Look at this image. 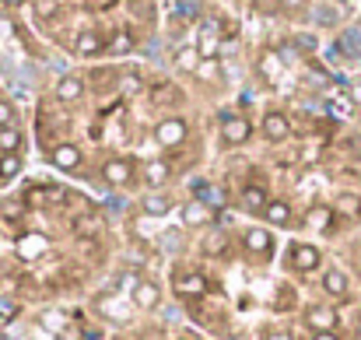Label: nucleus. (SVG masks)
I'll list each match as a JSON object with an SVG mask.
<instances>
[{
    "label": "nucleus",
    "mask_w": 361,
    "mask_h": 340,
    "mask_svg": "<svg viewBox=\"0 0 361 340\" xmlns=\"http://www.w3.org/2000/svg\"><path fill=\"white\" fill-rule=\"evenodd\" d=\"M186 120H179V116H165L158 127H155V141H158V148H165V151H176V148H183L186 144Z\"/></svg>",
    "instance_id": "1"
},
{
    "label": "nucleus",
    "mask_w": 361,
    "mask_h": 340,
    "mask_svg": "<svg viewBox=\"0 0 361 340\" xmlns=\"http://www.w3.org/2000/svg\"><path fill=\"white\" fill-rule=\"evenodd\" d=\"M249 137H253V123L246 116H239V113H225L221 116V141L228 148H242Z\"/></svg>",
    "instance_id": "2"
},
{
    "label": "nucleus",
    "mask_w": 361,
    "mask_h": 340,
    "mask_svg": "<svg viewBox=\"0 0 361 340\" xmlns=\"http://www.w3.org/2000/svg\"><path fill=\"white\" fill-rule=\"evenodd\" d=\"M260 130H263V137H267L270 144H281V141H288V137H291V120H288L281 109H267V113H263Z\"/></svg>",
    "instance_id": "3"
},
{
    "label": "nucleus",
    "mask_w": 361,
    "mask_h": 340,
    "mask_svg": "<svg viewBox=\"0 0 361 340\" xmlns=\"http://www.w3.org/2000/svg\"><path fill=\"white\" fill-rule=\"evenodd\" d=\"M50 162H53V169H60V172H78L81 169V162H85V155H81V148L78 144H57L53 151H50Z\"/></svg>",
    "instance_id": "4"
},
{
    "label": "nucleus",
    "mask_w": 361,
    "mask_h": 340,
    "mask_svg": "<svg viewBox=\"0 0 361 340\" xmlns=\"http://www.w3.org/2000/svg\"><path fill=\"white\" fill-rule=\"evenodd\" d=\"M319 263H323V253L316 246H309V242H295L291 246V267L298 274H312V270H319Z\"/></svg>",
    "instance_id": "5"
},
{
    "label": "nucleus",
    "mask_w": 361,
    "mask_h": 340,
    "mask_svg": "<svg viewBox=\"0 0 361 340\" xmlns=\"http://www.w3.org/2000/svg\"><path fill=\"white\" fill-rule=\"evenodd\" d=\"M179 218H183V225H186V228H207V225H211V218H214V211H211L200 197H193V200H186V204H183Z\"/></svg>",
    "instance_id": "6"
},
{
    "label": "nucleus",
    "mask_w": 361,
    "mask_h": 340,
    "mask_svg": "<svg viewBox=\"0 0 361 340\" xmlns=\"http://www.w3.org/2000/svg\"><path fill=\"white\" fill-rule=\"evenodd\" d=\"M134 305L137 309H144V312H151V309H158L162 305V288L151 281V277H141L137 284H134Z\"/></svg>",
    "instance_id": "7"
},
{
    "label": "nucleus",
    "mask_w": 361,
    "mask_h": 340,
    "mask_svg": "<svg viewBox=\"0 0 361 340\" xmlns=\"http://www.w3.org/2000/svg\"><path fill=\"white\" fill-rule=\"evenodd\" d=\"M46 253H50V239H46L43 232H25V235L18 239V256H22V260L32 263V260H43Z\"/></svg>",
    "instance_id": "8"
},
{
    "label": "nucleus",
    "mask_w": 361,
    "mask_h": 340,
    "mask_svg": "<svg viewBox=\"0 0 361 340\" xmlns=\"http://www.w3.org/2000/svg\"><path fill=\"white\" fill-rule=\"evenodd\" d=\"M305 326H309L312 333L333 330V326H337V309H333V305H309V309H305Z\"/></svg>",
    "instance_id": "9"
},
{
    "label": "nucleus",
    "mask_w": 361,
    "mask_h": 340,
    "mask_svg": "<svg viewBox=\"0 0 361 340\" xmlns=\"http://www.w3.org/2000/svg\"><path fill=\"white\" fill-rule=\"evenodd\" d=\"M242 249H246L249 256H267V253L274 249V235H270L267 228H246V232H242Z\"/></svg>",
    "instance_id": "10"
},
{
    "label": "nucleus",
    "mask_w": 361,
    "mask_h": 340,
    "mask_svg": "<svg viewBox=\"0 0 361 340\" xmlns=\"http://www.w3.org/2000/svg\"><path fill=\"white\" fill-rule=\"evenodd\" d=\"M102 179H106L109 186H127V183L134 179V162H127V158H109V162L102 165Z\"/></svg>",
    "instance_id": "11"
},
{
    "label": "nucleus",
    "mask_w": 361,
    "mask_h": 340,
    "mask_svg": "<svg viewBox=\"0 0 361 340\" xmlns=\"http://www.w3.org/2000/svg\"><path fill=\"white\" fill-rule=\"evenodd\" d=\"M172 288H176V295H183V298H200V295L207 291V281H204V274H197V270H183V274L172 281Z\"/></svg>",
    "instance_id": "12"
},
{
    "label": "nucleus",
    "mask_w": 361,
    "mask_h": 340,
    "mask_svg": "<svg viewBox=\"0 0 361 340\" xmlns=\"http://www.w3.org/2000/svg\"><path fill=\"white\" fill-rule=\"evenodd\" d=\"M263 221H270V225H277V228L291 225V204L281 200V197H270V204L263 207Z\"/></svg>",
    "instance_id": "13"
},
{
    "label": "nucleus",
    "mask_w": 361,
    "mask_h": 340,
    "mask_svg": "<svg viewBox=\"0 0 361 340\" xmlns=\"http://www.w3.org/2000/svg\"><path fill=\"white\" fill-rule=\"evenodd\" d=\"M53 92H57V99H60V102H78V99L85 95V81H81L78 74H67V78H60V81H57V88H53Z\"/></svg>",
    "instance_id": "14"
},
{
    "label": "nucleus",
    "mask_w": 361,
    "mask_h": 340,
    "mask_svg": "<svg viewBox=\"0 0 361 340\" xmlns=\"http://www.w3.org/2000/svg\"><path fill=\"white\" fill-rule=\"evenodd\" d=\"M333 218H337V211H333L330 204H316V207L305 214V225H309L312 232H330Z\"/></svg>",
    "instance_id": "15"
},
{
    "label": "nucleus",
    "mask_w": 361,
    "mask_h": 340,
    "mask_svg": "<svg viewBox=\"0 0 361 340\" xmlns=\"http://www.w3.org/2000/svg\"><path fill=\"white\" fill-rule=\"evenodd\" d=\"M74 53L78 57H99V53H106V43H102L99 32H81L74 39Z\"/></svg>",
    "instance_id": "16"
},
{
    "label": "nucleus",
    "mask_w": 361,
    "mask_h": 340,
    "mask_svg": "<svg viewBox=\"0 0 361 340\" xmlns=\"http://www.w3.org/2000/svg\"><path fill=\"white\" fill-rule=\"evenodd\" d=\"M242 204H246V211H253V214H263V207L270 204V193H267V186H260V183L246 186V190H242Z\"/></svg>",
    "instance_id": "17"
},
{
    "label": "nucleus",
    "mask_w": 361,
    "mask_h": 340,
    "mask_svg": "<svg viewBox=\"0 0 361 340\" xmlns=\"http://www.w3.org/2000/svg\"><path fill=\"white\" fill-rule=\"evenodd\" d=\"M197 50H200V57H204V60H218V50H221V39H218V29H214V25H207V29H200V39H197Z\"/></svg>",
    "instance_id": "18"
},
{
    "label": "nucleus",
    "mask_w": 361,
    "mask_h": 340,
    "mask_svg": "<svg viewBox=\"0 0 361 340\" xmlns=\"http://www.w3.org/2000/svg\"><path fill=\"white\" fill-rule=\"evenodd\" d=\"M169 176H172V169H169L162 158L144 162V183H148V186H155V190H158V186H165V183H169Z\"/></svg>",
    "instance_id": "19"
},
{
    "label": "nucleus",
    "mask_w": 361,
    "mask_h": 340,
    "mask_svg": "<svg viewBox=\"0 0 361 340\" xmlns=\"http://www.w3.org/2000/svg\"><path fill=\"white\" fill-rule=\"evenodd\" d=\"M347 288H351V281H347V274H344V270H326V274H323V291H326V295L344 298V295H347Z\"/></svg>",
    "instance_id": "20"
},
{
    "label": "nucleus",
    "mask_w": 361,
    "mask_h": 340,
    "mask_svg": "<svg viewBox=\"0 0 361 340\" xmlns=\"http://www.w3.org/2000/svg\"><path fill=\"white\" fill-rule=\"evenodd\" d=\"M197 193H200V200L211 207V211H221V207H228V193L221 190V186H211V183H200L197 186Z\"/></svg>",
    "instance_id": "21"
},
{
    "label": "nucleus",
    "mask_w": 361,
    "mask_h": 340,
    "mask_svg": "<svg viewBox=\"0 0 361 340\" xmlns=\"http://www.w3.org/2000/svg\"><path fill=\"white\" fill-rule=\"evenodd\" d=\"M141 207H144V214H151V218H162V214H169V211H172V200H169L165 193H144Z\"/></svg>",
    "instance_id": "22"
},
{
    "label": "nucleus",
    "mask_w": 361,
    "mask_h": 340,
    "mask_svg": "<svg viewBox=\"0 0 361 340\" xmlns=\"http://www.w3.org/2000/svg\"><path fill=\"white\" fill-rule=\"evenodd\" d=\"M200 50L197 46H183L179 53H176V67L183 71V74H197V67H200Z\"/></svg>",
    "instance_id": "23"
},
{
    "label": "nucleus",
    "mask_w": 361,
    "mask_h": 340,
    "mask_svg": "<svg viewBox=\"0 0 361 340\" xmlns=\"http://www.w3.org/2000/svg\"><path fill=\"white\" fill-rule=\"evenodd\" d=\"M22 172V158L18 151H0V183H11Z\"/></svg>",
    "instance_id": "24"
},
{
    "label": "nucleus",
    "mask_w": 361,
    "mask_h": 340,
    "mask_svg": "<svg viewBox=\"0 0 361 340\" xmlns=\"http://www.w3.org/2000/svg\"><path fill=\"white\" fill-rule=\"evenodd\" d=\"M333 211L344 214V218H358V214H361V197H358V193H344V197L337 200Z\"/></svg>",
    "instance_id": "25"
},
{
    "label": "nucleus",
    "mask_w": 361,
    "mask_h": 340,
    "mask_svg": "<svg viewBox=\"0 0 361 340\" xmlns=\"http://www.w3.org/2000/svg\"><path fill=\"white\" fill-rule=\"evenodd\" d=\"M106 50H109V53H116V57H123V53H130V50H134V36L123 29V32H116V36L109 39V46H106Z\"/></svg>",
    "instance_id": "26"
},
{
    "label": "nucleus",
    "mask_w": 361,
    "mask_h": 340,
    "mask_svg": "<svg viewBox=\"0 0 361 340\" xmlns=\"http://www.w3.org/2000/svg\"><path fill=\"white\" fill-rule=\"evenodd\" d=\"M25 214V200H4V204H0V218H4V221H18Z\"/></svg>",
    "instance_id": "27"
},
{
    "label": "nucleus",
    "mask_w": 361,
    "mask_h": 340,
    "mask_svg": "<svg viewBox=\"0 0 361 340\" xmlns=\"http://www.w3.org/2000/svg\"><path fill=\"white\" fill-rule=\"evenodd\" d=\"M277 71H281L277 53H263V57H260V74H263L267 81H274V78H277Z\"/></svg>",
    "instance_id": "28"
},
{
    "label": "nucleus",
    "mask_w": 361,
    "mask_h": 340,
    "mask_svg": "<svg viewBox=\"0 0 361 340\" xmlns=\"http://www.w3.org/2000/svg\"><path fill=\"white\" fill-rule=\"evenodd\" d=\"M197 78H200V81H218V78H221V64H218V60H200Z\"/></svg>",
    "instance_id": "29"
},
{
    "label": "nucleus",
    "mask_w": 361,
    "mask_h": 340,
    "mask_svg": "<svg viewBox=\"0 0 361 340\" xmlns=\"http://www.w3.org/2000/svg\"><path fill=\"white\" fill-rule=\"evenodd\" d=\"M18 123V113H15V106L8 102V99H0V130H11Z\"/></svg>",
    "instance_id": "30"
},
{
    "label": "nucleus",
    "mask_w": 361,
    "mask_h": 340,
    "mask_svg": "<svg viewBox=\"0 0 361 340\" xmlns=\"http://www.w3.org/2000/svg\"><path fill=\"white\" fill-rule=\"evenodd\" d=\"M18 141H22L18 127H11V130H0V151H18Z\"/></svg>",
    "instance_id": "31"
},
{
    "label": "nucleus",
    "mask_w": 361,
    "mask_h": 340,
    "mask_svg": "<svg viewBox=\"0 0 361 340\" xmlns=\"http://www.w3.org/2000/svg\"><path fill=\"white\" fill-rule=\"evenodd\" d=\"M64 200H67V190H43V197H36V204H43V207H57Z\"/></svg>",
    "instance_id": "32"
},
{
    "label": "nucleus",
    "mask_w": 361,
    "mask_h": 340,
    "mask_svg": "<svg viewBox=\"0 0 361 340\" xmlns=\"http://www.w3.org/2000/svg\"><path fill=\"white\" fill-rule=\"evenodd\" d=\"M60 11V0H39V4H36V15L39 18H53Z\"/></svg>",
    "instance_id": "33"
},
{
    "label": "nucleus",
    "mask_w": 361,
    "mask_h": 340,
    "mask_svg": "<svg viewBox=\"0 0 361 340\" xmlns=\"http://www.w3.org/2000/svg\"><path fill=\"white\" fill-rule=\"evenodd\" d=\"M78 235H85V232H99V218H78Z\"/></svg>",
    "instance_id": "34"
},
{
    "label": "nucleus",
    "mask_w": 361,
    "mask_h": 340,
    "mask_svg": "<svg viewBox=\"0 0 361 340\" xmlns=\"http://www.w3.org/2000/svg\"><path fill=\"white\" fill-rule=\"evenodd\" d=\"M267 340H295V333H288V330H270Z\"/></svg>",
    "instance_id": "35"
},
{
    "label": "nucleus",
    "mask_w": 361,
    "mask_h": 340,
    "mask_svg": "<svg viewBox=\"0 0 361 340\" xmlns=\"http://www.w3.org/2000/svg\"><path fill=\"white\" fill-rule=\"evenodd\" d=\"M113 4H116V0H88L92 11H106V8H113Z\"/></svg>",
    "instance_id": "36"
},
{
    "label": "nucleus",
    "mask_w": 361,
    "mask_h": 340,
    "mask_svg": "<svg viewBox=\"0 0 361 340\" xmlns=\"http://www.w3.org/2000/svg\"><path fill=\"white\" fill-rule=\"evenodd\" d=\"M281 8H284V11H302L305 0H281Z\"/></svg>",
    "instance_id": "37"
},
{
    "label": "nucleus",
    "mask_w": 361,
    "mask_h": 340,
    "mask_svg": "<svg viewBox=\"0 0 361 340\" xmlns=\"http://www.w3.org/2000/svg\"><path fill=\"white\" fill-rule=\"evenodd\" d=\"M309 340H340V337H337V333H333V330H326V333H312V337H309Z\"/></svg>",
    "instance_id": "38"
},
{
    "label": "nucleus",
    "mask_w": 361,
    "mask_h": 340,
    "mask_svg": "<svg viewBox=\"0 0 361 340\" xmlns=\"http://www.w3.org/2000/svg\"><path fill=\"white\" fill-rule=\"evenodd\" d=\"M351 102L361 106V85H351Z\"/></svg>",
    "instance_id": "39"
},
{
    "label": "nucleus",
    "mask_w": 361,
    "mask_h": 340,
    "mask_svg": "<svg viewBox=\"0 0 361 340\" xmlns=\"http://www.w3.org/2000/svg\"><path fill=\"white\" fill-rule=\"evenodd\" d=\"M137 88H141L137 78H127V81H123V92H137Z\"/></svg>",
    "instance_id": "40"
},
{
    "label": "nucleus",
    "mask_w": 361,
    "mask_h": 340,
    "mask_svg": "<svg viewBox=\"0 0 361 340\" xmlns=\"http://www.w3.org/2000/svg\"><path fill=\"white\" fill-rule=\"evenodd\" d=\"M43 323H50V326H57V323H64V316H57V312H50V316H43Z\"/></svg>",
    "instance_id": "41"
},
{
    "label": "nucleus",
    "mask_w": 361,
    "mask_h": 340,
    "mask_svg": "<svg viewBox=\"0 0 361 340\" xmlns=\"http://www.w3.org/2000/svg\"><path fill=\"white\" fill-rule=\"evenodd\" d=\"M11 4H22V0H11Z\"/></svg>",
    "instance_id": "42"
}]
</instances>
